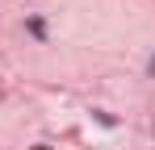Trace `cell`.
I'll use <instances>...</instances> for the list:
<instances>
[{"instance_id":"obj_1","label":"cell","mask_w":155,"mask_h":150,"mask_svg":"<svg viewBox=\"0 0 155 150\" xmlns=\"http://www.w3.org/2000/svg\"><path fill=\"white\" fill-rule=\"evenodd\" d=\"M147 75H151V79H155V54H151V63H147Z\"/></svg>"}]
</instances>
